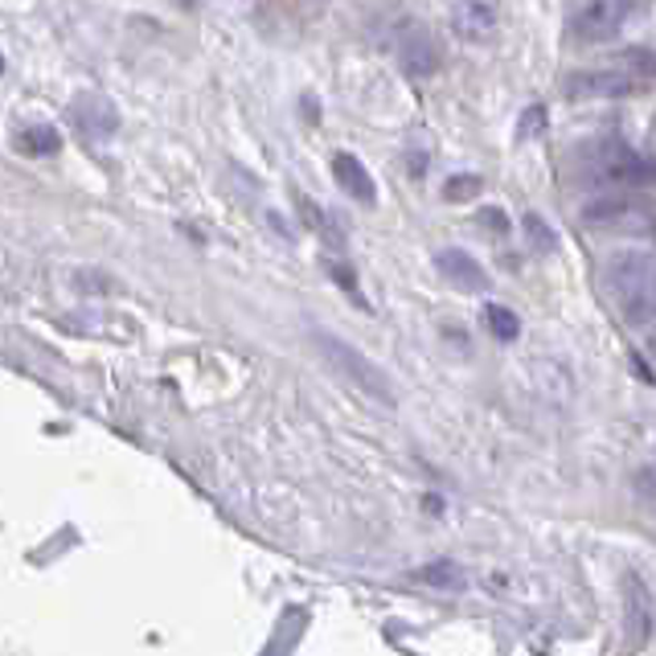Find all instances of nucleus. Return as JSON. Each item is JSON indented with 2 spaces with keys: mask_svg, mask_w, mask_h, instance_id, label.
<instances>
[{
  "mask_svg": "<svg viewBox=\"0 0 656 656\" xmlns=\"http://www.w3.org/2000/svg\"><path fill=\"white\" fill-rule=\"evenodd\" d=\"M607 292L616 300L619 317L628 320L632 329H648L656 312V267L648 250H623L607 259Z\"/></svg>",
  "mask_w": 656,
  "mask_h": 656,
  "instance_id": "nucleus-1",
  "label": "nucleus"
},
{
  "mask_svg": "<svg viewBox=\"0 0 656 656\" xmlns=\"http://www.w3.org/2000/svg\"><path fill=\"white\" fill-rule=\"evenodd\" d=\"M312 349L324 357V365L333 370V374L349 377L357 390L365 394V398H377L382 407H394L398 402V390H394L390 374L377 365L374 357H365L361 349H353L349 340L333 337V333H312Z\"/></svg>",
  "mask_w": 656,
  "mask_h": 656,
  "instance_id": "nucleus-2",
  "label": "nucleus"
},
{
  "mask_svg": "<svg viewBox=\"0 0 656 656\" xmlns=\"http://www.w3.org/2000/svg\"><path fill=\"white\" fill-rule=\"evenodd\" d=\"M579 156L582 165H587V172L595 181H603V185H648L653 181V165L628 140H619V136L591 140Z\"/></svg>",
  "mask_w": 656,
  "mask_h": 656,
  "instance_id": "nucleus-3",
  "label": "nucleus"
},
{
  "mask_svg": "<svg viewBox=\"0 0 656 656\" xmlns=\"http://www.w3.org/2000/svg\"><path fill=\"white\" fill-rule=\"evenodd\" d=\"M582 226L600 234H653V206L644 197H600L582 209Z\"/></svg>",
  "mask_w": 656,
  "mask_h": 656,
  "instance_id": "nucleus-4",
  "label": "nucleus"
},
{
  "mask_svg": "<svg viewBox=\"0 0 656 656\" xmlns=\"http://www.w3.org/2000/svg\"><path fill=\"white\" fill-rule=\"evenodd\" d=\"M636 13V0H587L575 17V38L579 41H607L616 38Z\"/></svg>",
  "mask_w": 656,
  "mask_h": 656,
  "instance_id": "nucleus-5",
  "label": "nucleus"
},
{
  "mask_svg": "<svg viewBox=\"0 0 656 656\" xmlns=\"http://www.w3.org/2000/svg\"><path fill=\"white\" fill-rule=\"evenodd\" d=\"M640 82L623 70H579L563 82V94L570 103H595V99H628L636 94Z\"/></svg>",
  "mask_w": 656,
  "mask_h": 656,
  "instance_id": "nucleus-6",
  "label": "nucleus"
},
{
  "mask_svg": "<svg viewBox=\"0 0 656 656\" xmlns=\"http://www.w3.org/2000/svg\"><path fill=\"white\" fill-rule=\"evenodd\" d=\"M451 29L464 41H476V46L492 41V34H497V9H492V0H460V4L451 9Z\"/></svg>",
  "mask_w": 656,
  "mask_h": 656,
  "instance_id": "nucleus-7",
  "label": "nucleus"
},
{
  "mask_svg": "<svg viewBox=\"0 0 656 656\" xmlns=\"http://www.w3.org/2000/svg\"><path fill=\"white\" fill-rule=\"evenodd\" d=\"M398 66H402L411 78H432V75H439L443 54H439V46L432 41V34L411 29L407 38L398 41Z\"/></svg>",
  "mask_w": 656,
  "mask_h": 656,
  "instance_id": "nucleus-8",
  "label": "nucleus"
},
{
  "mask_svg": "<svg viewBox=\"0 0 656 656\" xmlns=\"http://www.w3.org/2000/svg\"><path fill=\"white\" fill-rule=\"evenodd\" d=\"M435 267H439V275H443L451 287H460V292H485L488 287V271L472 259L468 250H460V246L439 250V255H435Z\"/></svg>",
  "mask_w": 656,
  "mask_h": 656,
  "instance_id": "nucleus-9",
  "label": "nucleus"
},
{
  "mask_svg": "<svg viewBox=\"0 0 656 656\" xmlns=\"http://www.w3.org/2000/svg\"><path fill=\"white\" fill-rule=\"evenodd\" d=\"M333 181H337L353 202H361V206H377V185H374V177H370V169L357 160L353 152H337L333 156Z\"/></svg>",
  "mask_w": 656,
  "mask_h": 656,
  "instance_id": "nucleus-10",
  "label": "nucleus"
},
{
  "mask_svg": "<svg viewBox=\"0 0 656 656\" xmlns=\"http://www.w3.org/2000/svg\"><path fill=\"white\" fill-rule=\"evenodd\" d=\"M75 119L78 128L87 131V136H112L119 128V112L112 107V99H103V94H82L75 103Z\"/></svg>",
  "mask_w": 656,
  "mask_h": 656,
  "instance_id": "nucleus-11",
  "label": "nucleus"
},
{
  "mask_svg": "<svg viewBox=\"0 0 656 656\" xmlns=\"http://www.w3.org/2000/svg\"><path fill=\"white\" fill-rule=\"evenodd\" d=\"M414 579L427 582V587H439V591H464V587H468V575H464V566L448 563V558L419 566V570H414Z\"/></svg>",
  "mask_w": 656,
  "mask_h": 656,
  "instance_id": "nucleus-12",
  "label": "nucleus"
},
{
  "mask_svg": "<svg viewBox=\"0 0 656 656\" xmlns=\"http://www.w3.org/2000/svg\"><path fill=\"white\" fill-rule=\"evenodd\" d=\"M17 149L25 152V156H57V152H62V136H57V128H50V124L21 128Z\"/></svg>",
  "mask_w": 656,
  "mask_h": 656,
  "instance_id": "nucleus-13",
  "label": "nucleus"
},
{
  "mask_svg": "<svg viewBox=\"0 0 656 656\" xmlns=\"http://www.w3.org/2000/svg\"><path fill=\"white\" fill-rule=\"evenodd\" d=\"M488 329H492V337H501V340H517L522 337V320H517V312H509L505 304H488Z\"/></svg>",
  "mask_w": 656,
  "mask_h": 656,
  "instance_id": "nucleus-14",
  "label": "nucleus"
},
{
  "mask_svg": "<svg viewBox=\"0 0 656 656\" xmlns=\"http://www.w3.org/2000/svg\"><path fill=\"white\" fill-rule=\"evenodd\" d=\"M480 189H485V181L480 177H448L443 181V202H472V197H480Z\"/></svg>",
  "mask_w": 656,
  "mask_h": 656,
  "instance_id": "nucleus-15",
  "label": "nucleus"
},
{
  "mask_svg": "<svg viewBox=\"0 0 656 656\" xmlns=\"http://www.w3.org/2000/svg\"><path fill=\"white\" fill-rule=\"evenodd\" d=\"M517 136L522 140H538V136H545V107L542 103H529L522 112V124H517Z\"/></svg>",
  "mask_w": 656,
  "mask_h": 656,
  "instance_id": "nucleus-16",
  "label": "nucleus"
},
{
  "mask_svg": "<svg viewBox=\"0 0 656 656\" xmlns=\"http://www.w3.org/2000/svg\"><path fill=\"white\" fill-rule=\"evenodd\" d=\"M525 234H529V239H533V246H538V250H554V230H550V226L542 222V218H538V214H525Z\"/></svg>",
  "mask_w": 656,
  "mask_h": 656,
  "instance_id": "nucleus-17",
  "label": "nucleus"
},
{
  "mask_svg": "<svg viewBox=\"0 0 656 656\" xmlns=\"http://www.w3.org/2000/svg\"><path fill=\"white\" fill-rule=\"evenodd\" d=\"M0 75H4V57H0Z\"/></svg>",
  "mask_w": 656,
  "mask_h": 656,
  "instance_id": "nucleus-18",
  "label": "nucleus"
}]
</instances>
